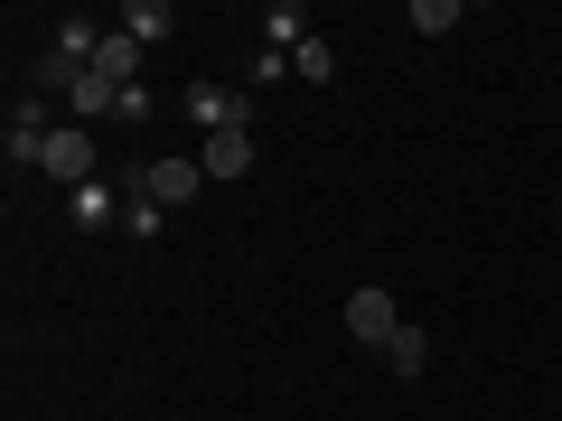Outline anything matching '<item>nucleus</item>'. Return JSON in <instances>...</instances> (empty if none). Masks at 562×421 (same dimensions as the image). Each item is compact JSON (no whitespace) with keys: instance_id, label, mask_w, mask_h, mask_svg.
Returning a JSON list of instances; mask_svg holds the SVG:
<instances>
[{"instance_id":"nucleus-1","label":"nucleus","mask_w":562,"mask_h":421,"mask_svg":"<svg viewBox=\"0 0 562 421\" xmlns=\"http://www.w3.org/2000/svg\"><path fill=\"white\" fill-rule=\"evenodd\" d=\"M198 187H206V169H198V160H179V150H169V160H140V169H132V197H150L160 216H169V206H188Z\"/></svg>"},{"instance_id":"nucleus-2","label":"nucleus","mask_w":562,"mask_h":421,"mask_svg":"<svg viewBox=\"0 0 562 421\" xmlns=\"http://www.w3.org/2000/svg\"><path fill=\"white\" fill-rule=\"evenodd\" d=\"M347 338L384 356V346L403 338V309H394V291H347Z\"/></svg>"},{"instance_id":"nucleus-3","label":"nucleus","mask_w":562,"mask_h":421,"mask_svg":"<svg viewBox=\"0 0 562 421\" xmlns=\"http://www.w3.org/2000/svg\"><path fill=\"white\" fill-rule=\"evenodd\" d=\"M38 169H47V179L94 187V132H85V122H57V132H47V150H38Z\"/></svg>"},{"instance_id":"nucleus-4","label":"nucleus","mask_w":562,"mask_h":421,"mask_svg":"<svg viewBox=\"0 0 562 421\" xmlns=\"http://www.w3.org/2000/svg\"><path fill=\"white\" fill-rule=\"evenodd\" d=\"M179 113L198 122V132H254V103H244V94H225V84H188V94H179Z\"/></svg>"},{"instance_id":"nucleus-5","label":"nucleus","mask_w":562,"mask_h":421,"mask_svg":"<svg viewBox=\"0 0 562 421\" xmlns=\"http://www.w3.org/2000/svg\"><path fill=\"white\" fill-rule=\"evenodd\" d=\"M47 132H57V122H47V103H38V94H29V103H10V132H0V150H10V169H38Z\"/></svg>"},{"instance_id":"nucleus-6","label":"nucleus","mask_w":562,"mask_h":421,"mask_svg":"<svg viewBox=\"0 0 562 421\" xmlns=\"http://www.w3.org/2000/svg\"><path fill=\"white\" fill-rule=\"evenodd\" d=\"M198 169H206V179H254V132H206L198 140Z\"/></svg>"},{"instance_id":"nucleus-7","label":"nucleus","mask_w":562,"mask_h":421,"mask_svg":"<svg viewBox=\"0 0 562 421\" xmlns=\"http://www.w3.org/2000/svg\"><path fill=\"white\" fill-rule=\"evenodd\" d=\"M262 47H272V57L310 47V10H301V0H272V10H262Z\"/></svg>"},{"instance_id":"nucleus-8","label":"nucleus","mask_w":562,"mask_h":421,"mask_svg":"<svg viewBox=\"0 0 562 421\" xmlns=\"http://www.w3.org/2000/svg\"><path fill=\"white\" fill-rule=\"evenodd\" d=\"M94 76H113V84H140V38L103 29V47H94Z\"/></svg>"},{"instance_id":"nucleus-9","label":"nucleus","mask_w":562,"mask_h":421,"mask_svg":"<svg viewBox=\"0 0 562 421\" xmlns=\"http://www.w3.org/2000/svg\"><path fill=\"white\" fill-rule=\"evenodd\" d=\"M169 29H179V10H160V0H132L122 10V38H140V47H160Z\"/></svg>"},{"instance_id":"nucleus-10","label":"nucleus","mask_w":562,"mask_h":421,"mask_svg":"<svg viewBox=\"0 0 562 421\" xmlns=\"http://www.w3.org/2000/svg\"><path fill=\"white\" fill-rule=\"evenodd\" d=\"M66 206H76V225H85V235H103V225H122V197H113V187H76V197H66Z\"/></svg>"},{"instance_id":"nucleus-11","label":"nucleus","mask_w":562,"mask_h":421,"mask_svg":"<svg viewBox=\"0 0 562 421\" xmlns=\"http://www.w3.org/2000/svg\"><path fill=\"white\" fill-rule=\"evenodd\" d=\"M384 365H394V375H422V365H431V338H422V328L403 319V338L384 346Z\"/></svg>"},{"instance_id":"nucleus-12","label":"nucleus","mask_w":562,"mask_h":421,"mask_svg":"<svg viewBox=\"0 0 562 421\" xmlns=\"http://www.w3.org/2000/svg\"><path fill=\"white\" fill-rule=\"evenodd\" d=\"M413 29L422 38H450V29H460V0H413Z\"/></svg>"},{"instance_id":"nucleus-13","label":"nucleus","mask_w":562,"mask_h":421,"mask_svg":"<svg viewBox=\"0 0 562 421\" xmlns=\"http://www.w3.org/2000/svg\"><path fill=\"white\" fill-rule=\"evenodd\" d=\"M291 66H301L310 84H328V76H338V47H328V38H310V47H291Z\"/></svg>"},{"instance_id":"nucleus-14","label":"nucleus","mask_w":562,"mask_h":421,"mask_svg":"<svg viewBox=\"0 0 562 421\" xmlns=\"http://www.w3.org/2000/svg\"><path fill=\"white\" fill-rule=\"evenodd\" d=\"M122 235L150 243V235H160V206H150V197H122Z\"/></svg>"}]
</instances>
